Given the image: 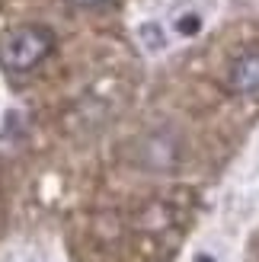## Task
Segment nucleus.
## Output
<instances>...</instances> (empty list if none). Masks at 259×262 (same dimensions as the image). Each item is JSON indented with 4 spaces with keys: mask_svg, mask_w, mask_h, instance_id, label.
<instances>
[{
    "mask_svg": "<svg viewBox=\"0 0 259 262\" xmlns=\"http://www.w3.org/2000/svg\"><path fill=\"white\" fill-rule=\"evenodd\" d=\"M51 48H55V35L45 26H35V23H26L10 29L4 38H0V64L7 71H32L35 64H42Z\"/></svg>",
    "mask_w": 259,
    "mask_h": 262,
    "instance_id": "1",
    "label": "nucleus"
},
{
    "mask_svg": "<svg viewBox=\"0 0 259 262\" xmlns=\"http://www.w3.org/2000/svg\"><path fill=\"white\" fill-rule=\"evenodd\" d=\"M230 86L237 90V93H259V51H250V55H243L234 61V68H230Z\"/></svg>",
    "mask_w": 259,
    "mask_h": 262,
    "instance_id": "2",
    "label": "nucleus"
},
{
    "mask_svg": "<svg viewBox=\"0 0 259 262\" xmlns=\"http://www.w3.org/2000/svg\"><path fill=\"white\" fill-rule=\"evenodd\" d=\"M13 262H55L48 253H23L19 259H13Z\"/></svg>",
    "mask_w": 259,
    "mask_h": 262,
    "instance_id": "3",
    "label": "nucleus"
},
{
    "mask_svg": "<svg viewBox=\"0 0 259 262\" xmlns=\"http://www.w3.org/2000/svg\"><path fill=\"white\" fill-rule=\"evenodd\" d=\"M192 262H218L211 253H196V259H192Z\"/></svg>",
    "mask_w": 259,
    "mask_h": 262,
    "instance_id": "4",
    "label": "nucleus"
},
{
    "mask_svg": "<svg viewBox=\"0 0 259 262\" xmlns=\"http://www.w3.org/2000/svg\"><path fill=\"white\" fill-rule=\"evenodd\" d=\"M74 7H96V4H102V0H71Z\"/></svg>",
    "mask_w": 259,
    "mask_h": 262,
    "instance_id": "5",
    "label": "nucleus"
},
{
    "mask_svg": "<svg viewBox=\"0 0 259 262\" xmlns=\"http://www.w3.org/2000/svg\"><path fill=\"white\" fill-rule=\"evenodd\" d=\"M0 119H4V86H0Z\"/></svg>",
    "mask_w": 259,
    "mask_h": 262,
    "instance_id": "6",
    "label": "nucleus"
}]
</instances>
